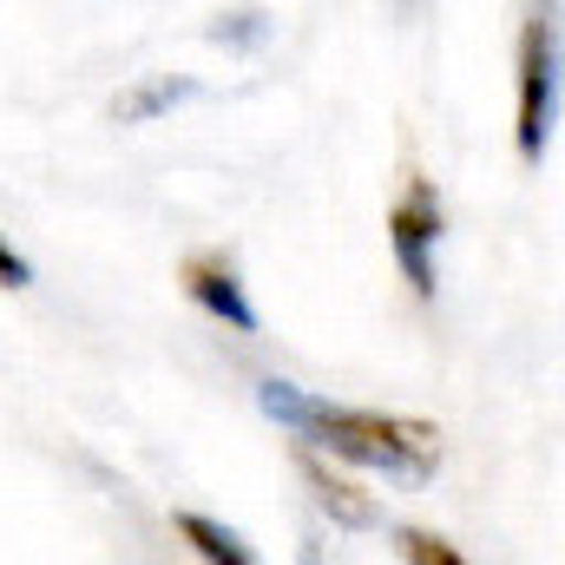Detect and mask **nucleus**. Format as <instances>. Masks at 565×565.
<instances>
[{
    "label": "nucleus",
    "instance_id": "nucleus-1",
    "mask_svg": "<svg viewBox=\"0 0 565 565\" xmlns=\"http://www.w3.org/2000/svg\"><path fill=\"white\" fill-rule=\"evenodd\" d=\"M257 408L277 427H289L302 447H316L322 460L375 467V473H395V480H434L440 473V427L434 422L322 402L296 382H257Z\"/></svg>",
    "mask_w": 565,
    "mask_h": 565
},
{
    "label": "nucleus",
    "instance_id": "nucleus-3",
    "mask_svg": "<svg viewBox=\"0 0 565 565\" xmlns=\"http://www.w3.org/2000/svg\"><path fill=\"white\" fill-rule=\"evenodd\" d=\"M440 191L427 178H408L402 198L388 204V250H395V270L415 296H434V244H440Z\"/></svg>",
    "mask_w": 565,
    "mask_h": 565
},
{
    "label": "nucleus",
    "instance_id": "nucleus-2",
    "mask_svg": "<svg viewBox=\"0 0 565 565\" xmlns=\"http://www.w3.org/2000/svg\"><path fill=\"white\" fill-rule=\"evenodd\" d=\"M559 126V0H533L520 26V106H513V145L526 164L553 151Z\"/></svg>",
    "mask_w": 565,
    "mask_h": 565
},
{
    "label": "nucleus",
    "instance_id": "nucleus-6",
    "mask_svg": "<svg viewBox=\"0 0 565 565\" xmlns=\"http://www.w3.org/2000/svg\"><path fill=\"white\" fill-rule=\"evenodd\" d=\"M178 540H184L204 565H264L237 526H224V520H211V513H178Z\"/></svg>",
    "mask_w": 565,
    "mask_h": 565
},
{
    "label": "nucleus",
    "instance_id": "nucleus-10",
    "mask_svg": "<svg viewBox=\"0 0 565 565\" xmlns=\"http://www.w3.org/2000/svg\"><path fill=\"white\" fill-rule=\"evenodd\" d=\"M26 282H33V264L0 237V289H26Z\"/></svg>",
    "mask_w": 565,
    "mask_h": 565
},
{
    "label": "nucleus",
    "instance_id": "nucleus-8",
    "mask_svg": "<svg viewBox=\"0 0 565 565\" xmlns=\"http://www.w3.org/2000/svg\"><path fill=\"white\" fill-rule=\"evenodd\" d=\"M395 553H402V565H467L454 540H440L427 526H395Z\"/></svg>",
    "mask_w": 565,
    "mask_h": 565
},
{
    "label": "nucleus",
    "instance_id": "nucleus-5",
    "mask_svg": "<svg viewBox=\"0 0 565 565\" xmlns=\"http://www.w3.org/2000/svg\"><path fill=\"white\" fill-rule=\"evenodd\" d=\"M296 473H302V487H309V500L335 520V526H349V533H369V526H382V507H375V493H362L349 473H335V460H322L316 447H296Z\"/></svg>",
    "mask_w": 565,
    "mask_h": 565
},
{
    "label": "nucleus",
    "instance_id": "nucleus-7",
    "mask_svg": "<svg viewBox=\"0 0 565 565\" xmlns=\"http://www.w3.org/2000/svg\"><path fill=\"white\" fill-rule=\"evenodd\" d=\"M178 99H191V79H145L139 93H126L113 113H119V126H145V119H158V113H171Z\"/></svg>",
    "mask_w": 565,
    "mask_h": 565
},
{
    "label": "nucleus",
    "instance_id": "nucleus-11",
    "mask_svg": "<svg viewBox=\"0 0 565 565\" xmlns=\"http://www.w3.org/2000/svg\"><path fill=\"white\" fill-rule=\"evenodd\" d=\"M296 565H322V559H316V553H302V559H296Z\"/></svg>",
    "mask_w": 565,
    "mask_h": 565
},
{
    "label": "nucleus",
    "instance_id": "nucleus-9",
    "mask_svg": "<svg viewBox=\"0 0 565 565\" xmlns=\"http://www.w3.org/2000/svg\"><path fill=\"white\" fill-rule=\"evenodd\" d=\"M264 33H270V20H264V13H231V20H217V26H211V40H231V46H257Z\"/></svg>",
    "mask_w": 565,
    "mask_h": 565
},
{
    "label": "nucleus",
    "instance_id": "nucleus-4",
    "mask_svg": "<svg viewBox=\"0 0 565 565\" xmlns=\"http://www.w3.org/2000/svg\"><path fill=\"white\" fill-rule=\"evenodd\" d=\"M184 296L211 316V322H224V329H237V335H257V302H250V289L237 277V264L231 257H217V250H198V257H184Z\"/></svg>",
    "mask_w": 565,
    "mask_h": 565
}]
</instances>
